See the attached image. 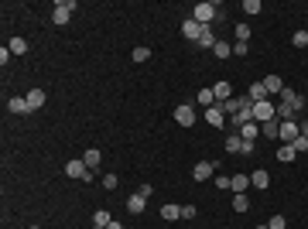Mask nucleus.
<instances>
[{"label":"nucleus","instance_id":"6","mask_svg":"<svg viewBox=\"0 0 308 229\" xmlns=\"http://www.w3.org/2000/svg\"><path fill=\"white\" fill-rule=\"evenodd\" d=\"M206 123H209V127H216V130H223V127L230 123V120H226V110H223V103H216V106H209V110H206Z\"/></svg>","mask_w":308,"mask_h":229},{"label":"nucleus","instance_id":"16","mask_svg":"<svg viewBox=\"0 0 308 229\" xmlns=\"http://www.w3.org/2000/svg\"><path fill=\"white\" fill-rule=\"evenodd\" d=\"M236 134L243 137L247 144H257V137H260V123H247V127H240Z\"/></svg>","mask_w":308,"mask_h":229},{"label":"nucleus","instance_id":"34","mask_svg":"<svg viewBox=\"0 0 308 229\" xmlns=\"http://www.w3.org/2000/svg\"><path fill=\"white\" fill-rule=\"evenodd\" d=\"M267 226H270V229H288V219H284V215H270Z\"/></svg>","mask_w":308,"mask_h":229},{"label":"nucleus","instance_id":"25","mask_svg":"<svg viewBox=\"0 0 308 229\" xmlns=\"http://www.w3.org/2000/svg\"><path fill=\"white\" fill-rule=\"evenodd\" d=\"M240 151H243V137L233 130V134L226 137V154H240Z\"/></svg>","mask_w":308,"mask_h":229},{"label":"nucleus","instance_id":"20","mask_svg":"<svg viewBox=\"0 0 308 229\" xmlns=\"http://www.w3.org/2000/svg\"><path fill=\"white\" fill-rule=\"evenodd\" d=\"M161 219H168V222L182 219V205H175V202H165V205H161Z\"/></svg>","mask_w":308,"mask_h":229},{"label":"nucleus","instance_id":"32","mask_svg":"<svg viewBox=\"0 0 308 229\" xmlns=\"http://www.w3.org/2000/svg\"><path fill=\"white\" fill-rule=\"evenodd\" d=\"M212 55H216V58H230V55H233V45H226V41H216Z\"/></svg>","mask_w":308,"mask_h":229},{"label":"nucleus","instance_id":"29","mask_svg":"<svg viewBox=\"0 0 308 229\" xmlns=\"http://www.w3.org/2000/svg\"><path fill=\"white\" fill-rule=\"evenodd\" d=\"M199 106H206V110L216 106V93H212V86H209V89H199Z\"/></svg>","mask_w":308,"mask_h":229},{"label":"nucleus","instance_id":"14","mask_svg":"<svg viewBox=\"0 0 308 229\" xmlns=\"http://www.w3.org/2000/svg\"><path fill=\"white\" fill-rule=\"evenodd\" d=\"M82 161H86V168H89V171H96L99 164H103V154H99V147H89V151L82 154Z\"/></svg>","mask_w":308,"mask_h":229},{"label":"nucleus","instance_id":"43","mask_svg":"<svg viewBox=\"0 0 308 229\" xmlns=\"http://www.w3.org/2000/svg\"><path fill=\"white\" fill-rule=\"evenodd\" d=\"M11 58H14V55H11V48H7V45H4V48H0V62H4V65H7V62H11Z\"/></svg>","mask_w":308,"mask_h":229},{"label":"nucleus","instance_id":"2","mask_svg":"<svg viewBox=\"0 0 308 229\" xmlns=\"http://www.w3.org/2000/svg\"><path fill=\"white\" fill-rule=\"evenodd\" d=\"M172 116H175V123H178V127H195V120H199V113H195L192 103H178Z\"/></svg>","mask_w":308,"mask_h":229},{"label":"nucleus","instance_id":"21","mask_svg":"<svg viewBox=\"0 0 308 229\" xmlns=\"http://www.w3.org/2000/svg\"><path fill=\"white\" fill-rule=\"evenodd\" d=\"M199 31H202V24H195L192 18H189L185 24H182V35H185L189 41H199Z\"/></svg>","mask_w":308,"mask_h":229},{"label":"nucleus","instance_id":"36","mask_svg":"<svg viewBox=\"0 0 308 229\" xmlns=\"http://www.w3.org/2000/svg\"><path fill=\"white\" fill-rule=\"evenodd\" d=\"M236 41H247V45H250V28H247V24H236Z\"/></svg>","mask_w":308,"mask_h":229},{"label":"nucleus","instance_id":"13","mask_svg":"<svg viewBox=\"0 0 308 229\" xmlns=\"http://www.w3.org/2000/svg\"><path fill=\"white\" fill-rule=\"evenodd\" d=\"M247 99H250V103H267L270 93L264 89V82H250V93H247Z\"/></svg>","mask_w":308,"mask_h":229},{"label":"nucleus","instance_id":"19","mask_svg":"<svg viewBox=\"0 0 308 229\" xmlns=\"http://www.w3.org/2000/svg\"><path fill=\"white\" fill-rule=\"evenodd\" d=\"M250 185H253V188H260V191H264V188L270 185V174L264 171V168H257V171L250 174Z\"/></svg>","mask_w":308,"mask_h":229},{"label":"nucleus","instance_id":"30","mask_svg":"<svg viewBox=\"0 0 308 229\" xmlns=\"http://www.w3.org/2000/svg\"><path fill=\"white\" fill-rule=\"evenodd\" d=\"M110 222H113V215H110L106 209H96V215H93V226H103V229H106Z\"/></svg>","mask_w":308,"mask_h":229},{"label":"nucleus","instance_id":"39","mask_svg":"<svg viewBox=\"0 0 308 229\" xmlns=\"http://www.w3.org/2000/svg\"><path fill=\"white\" fill-rule=\"evenodd\" d=\"M230 181H233L230 174H216V188H223V191H226V188H230Z\"/></svg>","mask_w":308,"mask_h":229},{"label":"nucleus","instance_id":"48","mask_svg":"<svg viewBox=\"0 0 308 229\" xmlns=\"http://www.w3.org/2000/svg\"><path fill=\"white\" fill-rule=\"evenodd\" d=\"M31 229H38V226H31Z\"/></svg>","mask_w":308,"mask_h":229},{"label":"nucleus","instance_id":"1","mask_svg":"<svg viewBox=\"0 0 308 229\" xmlns=\"http://www.w3.org/2000/svg\"><path fill=\"white\" fill-rule=\"evenodd\" d=\"M216 18H219V11H216V4H209V0L192 7V21H195V24H202V28H206V24H212Z\"/></svg>","mask_w":308,"mask_h":229},{"label":"nucleus","instance_id":"35","mask_svg":"<svg viewBox=\"0 0 308 229\" xmlns=\"http://www.w3.org/2000/svg\"><path fill=\"white\" fill-rule=\"evenodd\" d=\"M147 58H151V48H147V45L134 48V62H147Z\"/></svg>","mask_w":308,"mask_h":229},{"label":"nucleus","instance_id":"18","mask_svg":"<svg viewBox=\"0 0 308 229\" xmlns=\"http://www.w3.org/2000/svg\"><path fill=\"white\" fill-rule=\"evenodd\" d=\"M247 188H250V174H233V181H230L233 195H240V191H247Z\"/></svg>","mask_w":308,"mask_h":229},{"label":"nucleus","instance_id":"11","mask_svg":"<svg viewBox=\"0 0 308 229\" xmlns=\"http://www.w3.org/2000/svg\"><path fill=\"white\" fill-rule=\"evenodd\" d=\"M144 209H147V198H144L140 191H134V195L127 198V212H130V215H140Z\"/></svg>","mask_w":308,"mask_h":229},{"label":"nucleus","instance_id":"27","mask_svg":"<svg viewBox=\"0 0 308 229\" xmlns=\"http://www.w3.org/2000/svg\"><path fill=\"white\" fill-rule=\"evenodd\" d=\"M240 11H243V14H250V18H257V14L264 11V4H260V0H243V4H240Z\"/></svg>","mask_w":308,"mask_h":229},{"label":"nucleus","instance_id":"9","mask_svg":"<svg viewBox=\"0 0 308 229\" xmlns=\"http://www.w3.org/2000/svg\"><path fill=\"white\" fill-rule=\"evenodd\" d=\"M247 123H253V106H247V110H240V113L230 116V127H233V130H240V127H247Z\"/></svg>","mask_w":308,"mask_h":229},{"label":"nucleus","instance_id":"44","mask_svg":"<svg viewBox=\"0 0 308 229\" xmlns=\"http://www.w3.org/2000/svg\"><path fill=\"white\" fill-rule=\"evenodd\" d=\"M298 127H301V137H308V120H301Z\"/></svg>","mask_w":308,"mask_h":229},{"label":"nucleus","instance_id":"24","mask_svg":"<svg viewBox=\"0 0 308 229\" xmlns=\"http://www.w3.org/2000/svg\"><path fill=\"white\" fill-rule=\"evenodd\" d=\"M264 89H267L270 96H281V89H284V82H281V76H267V79H264Z\"/></svg>","mask_w":308,"mask_h":229},{"label":"nucleus","instance_id":"8","mask_svg":"<svg viewBox=\"0 0 308 229\" xmlns=\"http://www.w3.org/2000/svg\"><path fill=\"white\" fill-rule=\"evenodd\" d=\"M216 168H219V161H199L195 171H192V178H195V181H209Z\"/></svg>","mask_w":308,"mask_h":229},{"label":"nucleus","instance_id":"37","mask_svg":"<svg viewBox=\"0 0 308 229\" xmlns=\"http://www.w3.org/2000/svg\"><path fill=\"white\" fill-rule=\"evenodd\" d=\"M116 185H120V178H116V174H103V188H106V191H113Z\"/></svg>","mask_w":308,"mask_h":229},{"label":"nucleus","instance_id":"40","mask_svg":"<svg viewBox=\"0 0 308 229\" xmlns=\"http://www.w3.org/2000/svg\"><path fill=\"white\" fill-rule=\"evenodd\" d=\"M291 147L301 154V151H308V137H298V140H291Z\"/></svg>","mask_w":308,"mask_h":229},{"label":"nucleus","instance_id":"26","mask_svg":"<svg viewBox=\"0 0 308 229\" xmlns=\"http://www.w3.org/2000/svg\"><path fill=\"white\" fill-rule=\"evenodd\" d=\"M294 147H291V144H281V147H277V161H281V164H291V161H294Z\"/></svg>","mask_w":308,"mask_h":229},{"label":"nucleus","instance_id":"4","mask_svg":"<svg viewBox=\"0 0 308 229\" xmlns=\"http://www.w3.org/2000/svg\"><path fill=\"white\" fill-rule=\"evenodd\" d=\"M267 120H277V103H253V123H267Z\"/></svg>","mask_w":308,"mask_h":229},{"label":"nucleus","instance_id":"10","mask_svg":"<svg viewBox=\"0 0 308 229\" xmlns=\"http://www.w3.org/2000/svg\"><path fill=\"white\" fill-rule=\"evenodd\" d=\"M7 110H11V113H18V116L31 113V106H28V99H24V96H11V99H7Z\"/></svg>","mask_w":308,"mask_h":229},{"label":"nucleus","instance_id":"38","mask_svg":"<svg viewBox=\"0 0 308 229\" xmlns=\"http://www.w3.org/2000/svg\"><path fill=\"white\" fill-rule=\"evenodd\" d=\"M247 52H250L247 41H233V55H247Z\"/></svg>","mask_w":308,"mask_h":229},{"label":"nucleus","instance_id":"46","mask_svg":"<svg viewBox=\"0 0 308 229\" xmlns=\"http://www.w3.org/2000/svg\"><path fill=\"white\" fill-rule=\"evenodd\" d=\"M257 229H270V226H267V222H264V226H257Z\"/></svg>","mask_w":308,"mask_h":229},{"label":"nucleus","instance_id":"7","mask_svg":"<svg viewBox=\"0 0 308 229\" xmlns=\"http://www.w3.org/2000/svg\"><path fill=\"white\" fill-rule=\"evenodd\" d=\"M281 144H291V140H298L301 137V127H298V120H281Z\"/></svg>","mask_w":308,"mask_h":229},{"label":"nucleus","instance_id":"33","mask_svg":"<svg viewBox=\"0 0 308 229\" xmlns=\"http://www.w3.org/2000/svg\"><path fill=\"white\" fill-rule=\"evenodd\" d=\"M291 45H294V48H308V31H305V28L291 35Z\"/></svg>","mask_w":308,"mask_h":229},{"label":"nucleus","instance_id":"23","mask_svg":"<svg viewBox=\"0 0 308 229\" xmlns=\"http://www.w3.org/2000/svg\"><path fill=\"white\" fill-rule=\"evenodd\" d=\"M294 116H298V110L284 99H277V120H294Z\"/></svg>","mask_w":308,"mask_h":229},{"label":"nucleus","instance_id":"3","mask_svg":"<svg viewBox=\"0 0 308 229\" xmlns=\"http://www.w3.org/2000/svg\"><path fill=\"white\" fill-rule=\"evenodd\" d=\"M76 7H79L76 0H58L55 11H52V21H55L58 28H62V24H69V18H72V11H76Z\"/></svg>","mask_w":308,"mask_h":229},{"label":"nucleus","instance_id":"45","mask_svg":"<svg viewBox=\"0 0 308 229\" xmlns=\"http://www.w3.org/2000/svg\"><path fill=\"white\" fill-rule=\"evenodd\" d=\"M106 229H123V226H120V222H116V219H113V222H110V226H106Z\"/></svg>","mask_w":308,"mask_h":229},{"label":"nucleus","instance_id":"41","mask_svg":"<svg viewBox=\"0 0 308 229\" xmlns=\"http://www.w3.org/2000/svg\"><path fill=\"white\" fill-rule=\"evenodd\" d=\"M137 191H140L144 198H151V195H154V185H147V181H144V185H140V188H137Z\"/></svg>","mask_w":308,"mask_h":229},{"label":"nucleus","instance_id":"12","mask_svg":"<svg viewBox=\"0 0 308 229\" xmlns=\"http://www.w3.org/2000/svg\"><path fill=\"white\" fill-rule=\"evenodd\" d=\"M216 41H219V38H216L212 24H206V28L199 31V48H209V52H212V48H216Z\"/></svg>","mask_w":308,"mask_h":229},{"label":"nucleus","instance_id":"47","mask_svg":"<svg viewBox=\"0 0 308 229\" xmlns=\"http://www.w3.org/2000/svg\"><path fill=\"white\" fill-rule=\"evenodd\" d=\"M93 229H103V226H93Z\"/></svg>","mask_w":308,"mask_h":229},{"label":"nucleus","instance_id":"42","mask_svg":"<svg viewBox=\"0 0 308 229\" xmlns=\"http://www.w3.org/2000/svg\"><path fill=\"white\" fill-rule=\"evenodd\" d=\"M182 219H195V205H182Z\"/></svg>","mask_w":308,"mask_h":229},{"label":"nucleus","instance_id":"22","mask_svg":"<svg viewBox=\"0 0 308 229\" xmlns=\"http://www.w3.org/2000/svg\"><path fill=\"white\" fill-rule=\"evenodd\" d=\"M281 134V123L277 120H267V123H260V137H270V140H277Z\"/></svg>","mask_w":308,"mask_h":229},{"label":"nucleus","instance_id":"15","mask_svg":"<svg viewBox=\"0 0 308 229\" xmlns=\"http://www.w3.org/2000/svg\"><path fill=\"white\" fill-rule=\"evenodd\" d=\"M24 99H28L31 113H35V110H41V106H45V99H48V96H45V89H31V93L24 96Z\"/></svg>","mask_w":308,"mask_h":229},{"label":"nucleus","instance_id":"17","mask_svg":"<svg viewBox=\"0 0 308 229\" xmlns=\"http://www.w3.org/2000/svg\"><path fill=\"white\" fill-rule=\"evenodd\" d=\"M212 93H216V103H226V99L233 96V86L223 79V82H216V86H212Z\"/></svg>","mask_w":308,"mask_h":229},{"label":"nucleus","instance_id":"5","mask_svg":"<svg viewBox=\"0 0 308 229\" xmlns=\"http://www.w3.org/2000/svg\"><path fill=\"white\" fill-rule=\"evenodd\" d=\"M65 174H69V178H76V181H93V171L86 168V161H82V157L69 161V164H65Z\"/></svg>","mask_w":308,"mask_h":229},{"label":"nucleus","instance_id":"28","mask_svg":"<svg viewBox=\"0 0 308 229\" xmlns=\"http://www.w3.org/2000/svg\"><path fill=\"white\" fill-rule=\"evenodd\" d=\"M7 48H11V55H28V41H24V38H11V41H7Z\"/></svg>","mask_w":308,"mask_h":229},{"label":"nucleus","instance_id":"31","mask_svg":"<svg viewBox=\"0 0 308 229\" xmlns=\"http://www.w3.org/2000/svg\"><path fill=\"white\" fill-rule=\"evenodd\" d=\"M233 209H236V212H247V209H250V198H247V191L233 195Z\"/></svg>","mask_w":308,"mask_h":229}]
</instances>
